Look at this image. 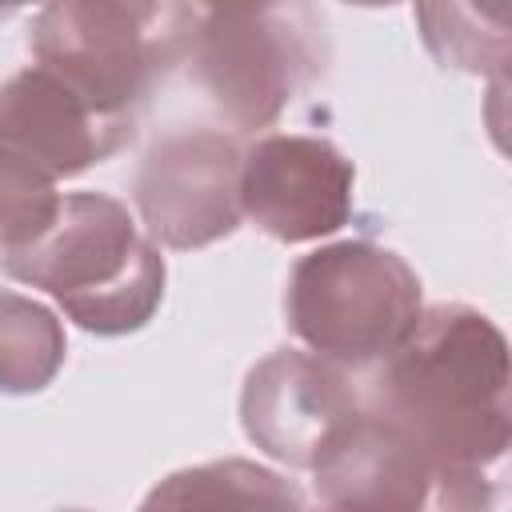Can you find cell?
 I'll list each match as a JSON object with an SVG mask.
<instances>
[{
  "mask_svg": "<svg viewBox=\"0 0 512 512\" xmlns=\"http://www.w3.org/2000/svg\"><path fill=\"white\" fill-rule=\"evenodd\" d=\"M136 120H112L88 108L44 68H20L0 84V148L44 176H80L132 144Z\"/></svg>",
  "mask_w": 512,
  "mask_h": 512,
  "instance_id": "obj_10",
  "label": "cell"
},
{
  "mask_svg": "<svg viewBox=\"0 0 512 512\" xmlns=\"http://www.w3.org/2000/svg\"><path fill=\"white\" fill-rule=\"evenodd\" d=\"M200 8L144 0H56L32 16L28 48L88 108L136 120L168 72L188 60Z\"/></svg>",
  "mask_w": 512,
  "mask_h": 512,
  "instance_id": "obj_3",
  "label": "cell"
},
{
  "mask_svg": "<svg viewBox=\"0 0 512 512\" xmlns=\"http://www.w3.org/2000/svg\"><path fill=\"white\" fill-rule=\"evenodd\" d=\"M420 20V36L428 44V52L444 64V68H460V72H504L508 60V32H476V8L464 4H420L416 8Z\"/></svg>",
  "mask_w": 512,
  "mask_h": 512,
  "instance_id": "obj_14",
  "label": "cell"
},
{
  "mask_svg": "<svg viewBox=\"0 0 512 512\" xmlns=\"http://www.w3.org/2000/svg\"><path fill=\"white\" fill-rule=\"evenodd\" d=\"M68 512H84V508H68Z\"/></svg>",
  "mask_w": 512,
  "mask_h": 512,
  "instance_id": "obj_15",
  "label": "cell"
},
{
  "mask_svg": "<svg viewBox=\"0 0 512 512\" xmlns=\"http://www.w3.org/2000/svg\"><path fill=\"white\" fill-rule=\"evenodd\" d=\"M324 16L308 4L200 8L188 76L236 132L272 128L324 72Z\"/></svg>",
  "mask_w": 512,
  "mask_h": 512,
  "instance_id": "obj_5",
  "label": "cell"
},
{
  "mask_svg": "<svg viewBox=\"0 0 512 512\" xmlns=\"http://www.w3.org/2000/svg\"><path fill=\"white\" fill-rule=\"evenodd\" d=\"M352 160L324 136L268 132L240 156V216L280 244H312L352 220Z\"/></svg>",
  "mask_w": 512,
  "mask_h": 512,
  "instance_id": "obj_9",
  "label": "cell"
},
{
  "mask_svg": "<svg viewBox=\"0 0 512 512\" xmlns=\"http://www.w3.org/2000/svg\"><path fill=\"white\" fill-rule=\"evenodd\" d=\"M60 212L56 180L0 148V256L36 244Z\"/></svg>",
  "mask_w": 512,
  "mask_h": 512,
  "instance_id": "obj_13",
  "label": "cell"
},
{
  "mask_svg": "<svg viewBox=\"0 0 512 512\" xmlns=\"http://www.w3.org/2000/svg\"><path fill=\"white\" fill-rule=\"evenodd\" d=\"M364 416L356 380L304 348H276L248 368L240 388L244 436L272 460L316 472Z\"/></svg>",
  "mask_w": 512,
  "mask_h": 512,
  "instance_id": "obj_8",
  "label": "cell"
},
{
  "mask_svg": "<svg viewBox=\"0 0 512 512\" xmlns=\"http://www.w3.org/2000/svg\"><path fill=\"white\" fill-rule=\"evenodd\" d=\"M240 156L236 136L216 128L164 132L132 180L144 236L172 252L232 236L240 228Z\"/></svg>",
  "mask_w": 512,
  "mask_h": 512,
  "instance_id": "obj_7",
  "label": "cell"
},
{
  "mask_svg": "<svg viewBox=\"0 0 512 512\" xmlns=\"http://www.w3.org/2000/svg\"><path fill=\"white\" fill-rule=\"evenodd\" d=\"M0 268L44 288L92 336L140 332L164 300V256L108 192H68L52 228Z\"/></svg>",
  "mask_w": 512,
  "mask_h": 512,
  "instance_id": "obj_2",
  "label": "cell"
},
{
  "mask_svg": "<svg viewBox=\"0 0 512 512\" xmlns=\"http://www.w3.org/2000/svg\"><path fill=\"white\" fill-rule=\"evenodd\" d=\"M68 340L52 308L12 288H0V392L32 396L64 368Z\"/></svg>",
  "mask_w": 512,
  "mask_h": 512,
  "instance_id": "obj_12",
  "label": "cell"
},
{
  "mask_svg": "<svg viewBox=\"0 0 512 512\" xmlns=\"http://www.w3.org/2000/svg\"><path fill=\"white\" fill-rule=\"evenodd\" d=\"M136 512H308L304 492L284 472L244 456H224L168 472Z\"/></svg>",
  "mask_w": 512,
  "mask_h": 512,
  "instance_id": "obj_11",
  "label": "cell"
},
{
  "mask_svg": "<svg viewBox=\"0 0 512 512\" xmlns=\"http://www.w3.org/2000/svg\"><path fill=\"white\" fill-rule=\"evenodd\" d=\"M420 308V276L372 240H336L300 256L284 288L288 332L344 372L380 364L412 332Z\"/></svg>",
  "mask_w": 512,
  "mask_h": 512,
  "instance_id": "obj_4",
  "label": "cell"
},
{
  "mask_svg": "<svg viewBox=\"0 0 512 512\" xmlns=\"http://www.w3.org/2000/svg\"><path fill=\"white\" fill-rule=\"evenodd\" d=\"M508 340L472 304L420 308L412 332L364 380V412L420 448L488 468L508 452Z\"/></svg>",
  "mask_w": 512,
  "mask_h": 512,
  "instance_id": "obj_1",
  "label": "cell"
},
{
  "mask_svg": "<svg viewBox=\"0 0 512 512\" xmlns=\"http://www.w3.org/2000/svg\"><path fill=\"white\" fill-rule=\"evenodd\" d=\"M320 512H328V508H320Z\"/></svg>",
  "mask_w": 512,
  "mask_h": 512,
  "instance_id": "obj_16",
  "label": "cell"
},
{
  "mask_svg": "<svg viewBox=\"0 0 512 512\" xmlns=\"http://www.w3.org/2000/svg\"><path fill=\"white\" fill-rule=\"evenodd\" d=\"M312 484L328 512H496L484 468L444 460L368 412L324 456Z\"/></svg>",
  "mask_w": 512,
  "mask_h": 512,
  "instance_id": "obj_6",
  "label": "cell"
}]
</instances>
